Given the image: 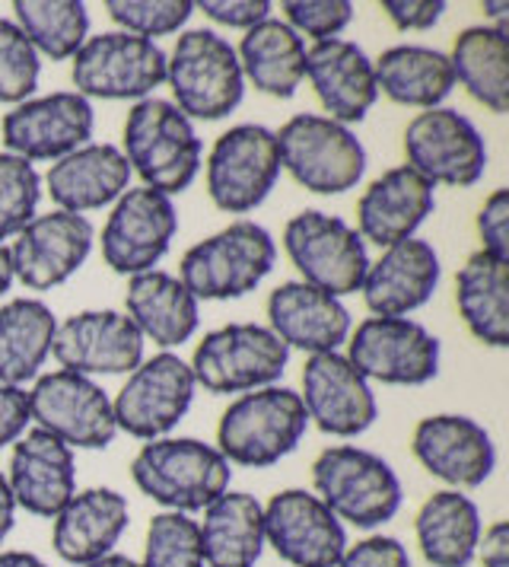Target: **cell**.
Instances as JSON below:
<instances>
[{"instance_id":"4dcf8cb0","label":"cell","mask_w":509,"mask_h":567,"mask_svg":"<svg viewBox=\"0 0 509 567\" xmlns=\"http://www.w3.org/2000/svg\"><path fill=\"white\" fill-rule=\"evenodd\" d=\"M481 511L465 491H433L414 516V536L433 567H468L481 539Z\"/></svg>"},{"instance_id":"ba28073f","label":"cell","mask_w":509,"mask_h":567,"mask_svg":"<svg viewBox=\"0 0 509 567\" xmlns=\"http://www.w3.org/2000/svg\"><path fill=\"white\" fill-rule=\"evenodd\" d=\"M290 361V348L268 326L229 322L198 341L191 354L195 383L214 395L274 386Z\"/></svg>"},{"instance_id":"7bdbcfd3","label":"cell","mask_w":509,"mask_h":567,"mask_svg":"<svg viewBox=\"0 0 509 567\" xmlns=\"http://www.w3.org/2000/svg\"><path fill=\"white\" fill-rule=\"evenodd\" d=\"M354 20L351 0H287L283 23L297 35H309L312 42L337 39Z\"/></svg>"},{"instance_id":"f907efd6","label":"cell","mask_w":509,"mask_h":567,"mask_svg":"<svg viewBox=\"0 0 509 567\" xmlns=\"http://www.w3.org/2000/svg\"><path fill=\"white\" fill-rule=\"evenodd\" d=\"M17 523V501H13V491L7 485V475L0 472V542L10 536Z\"/></svg>"},{"instance_id":"e575fe53","label":"cell","mask_w":509,"mask_h":567,"mask_svg":"<svg viewBox=\"0 0 509 567\" xmlns=\"http://www.w3.org/2000/svg\"><path fill=\"white\" fill-rule=\"evenodd\" d=\"M376 90L392 103L414 109H439L453 93L456 78L449 54L427 45H392L373 61Z\"/></svg>"},{"instance_id":"db71d44e","label":"cell","mask_w":509,"mask_h":567,"mask_svg":"<svg viewBox=\"0 0 509 567\" xmlns=\"http://www.w3.org/2000/svg\"><path fill=\"white\" fill-rule=\"evenodd\" d=\"M80 567H141L134 558H127V555H105L100 561H90V565H80Z\"/></svg>"},{"instance_id":"e0dca14e","label":"cell","mask_w":509,"mask_h":567,"mask_svg":"<svg viewBox=\"0 0 509 567\" xmlns=\"http://www.w3.org/2000/svg\"><path fill=\"white\" fill-rule=\"evenodd\" d=\"M93 128H96V112L90 100H83L76 90H61L13 105L0 122V137L7 154L23 156L29 163L32 159L58 163L61 156L90 144Z\"/></svg>"},{"instance_id":"f5cc1de1","label":"cell","mask_w":509,"mask_h":567,"mask_svg":"<svg viewBox=\"0 0 509 567\" xmlns=\"http://www.w3.org/2000/svg\"><path fill=\"white\" fill-rule=\"evenodd\" d=\"M17 281L13 278V261H10V249L7 246H0V297L10 290V284Z\"/></svg>"},{"instance_id":"681fc988","label":"cell","mask_w":509,"mask_h":567,"mask_svg":"<svg viewBox=\"0 0 509 567\" xmlns=\"http://www.w3.org/2000/svg\"><path fill=\"white\" fill-rule=\"evenodd\" d=\"M475 558H481V567H509V523L507 519H494L487 529H481L478 551Z\"/></svg>"},{"instance_id":"5bb4252c","label":"cell","mask_w":509,"mask_h":567,"mask_svg":"<svg viewBox=\"0 0 509 567\" xmlns=\"http://www.w3.org/2000/svg\"><path fill=\"white\" fill-rule=\"evenodd\" d=\"M280 156L274 131L236 125L224 131L207 156V195L227 214H249L278 185Z\"/></svg>"},{"instance_id":"7dc6e473","label":"cell","mask_w":509,"mask_h":567,"mask_svg":"<svg viewBox=\"0 0 509 567\" xmlns=\"http://www.w3.org/2000/svg\"><path fill=\"white\" fill-rule=\"evenodd\" d=\"M380 10L402 32H407V29L424 32V29H433L443 20L446 3L443 0H382Z\"/></svg>"},{"instance_id":"f1b7e54d","label":"cell","mask_w":509,"mask_h":567,"mask_svg":"<svg viewBox=\"0 0 509 567\" xmlns=\"http://www.w3.org/2000/svg\"><path fill=\"white\" fill-rule=\"evenodd\" d=\"M51 202L58 210L83 214L118 202L131 185V166L115 144H83L74 154L51 163L49 176Z\"/></svg>"},{"instance_id":"603a6c76","label":"cell","mask_w":509,"mask_h":567,"mask_svg":"<svg viewBox=\"0 0 509 567\" xmlns=\"http://www.w3.org/2000/svg\"><path fill=\"white\" fill-rule=\"evenodd\" d=\"M268 329L287 344L312 354H331L351 336V312L325 290L305 281H283L268 297Z\"/></svg>"},{"instance_id":"5b68a950","label":"cell","mask_w":509,"mask_h":567,"mask_svg":"<svg viewBox=\"0 0 509 567\" xmlns=\"http://www.w3.org/2000/svg\"><path fill=\"white\" fill-rule=\"evenodd\" d=\"M312 494L337 519L376 529L402 511V478L382 456L363 446H329L312 463Z\"/></svg>"},{"instance_id":"52a82bcc","label":"cell","mask_w":509,"mask_h":567,"mask_svg":"<svg viewBox=\"0 0 509 567\" xmlns=\"http://www.w3.org/2000/svg\"><path fill=\"white\" fill-rule=\"evenodd\" d=\"M280 169H287L305 192L315 195H344L356 188L366 173V151L347 125L329 115L303 112L293 115L280 131Z\"/></svg>"},{"instance_id":"f546056e","label":"cell","mask_w":509,"mask_h":567,"mask_svg":"<svg viewBox=\"0 0 509 567\" xmlns=\"http://www.w3.org/2000/svg\"><path fill=\"white\" fill-rule=\"evenodd\" d=\"M125 316L134 329L159 348H181L198 332L201 310L191 290L169 271H144L127 281Z\"/></svg>"},{"instance_id":"8992f818","label":"cell","mask_w":509,"mask_h":567,"mask_svg":"<svg viewBox=\"0 0 509 567\" xmlns=\"http://www.w3.org/2000/svg\"><path fill=\"white\" fill-rule=\"evenodd\" d=\"M166 83L176 109L198 122H220L246 96V78L236 49L214 29L181 32L173 54H166Z\"/></svg>"},{"instance_id":"484cf974","label":"cell","mask_w":509,"mask_h":567,"mask_svg":"<svg viewBox=\"0 0 509 567\" xmlns=\"http://www.w3.org/2000/svg\"><path fill=\"white\" fill-rule=\"evenodd\" d=\"M305 78L329 118L341 125L363 122L380 100L373 61L351 39H329L305 49Z\"/></svg>"},{"instance_id":"277c9868","label":"cell","mask_w":509,"mask_h":567,"mask_svg":"<svg viewBox=\"0 0 509 567\" xmlns=\"http://www.w3.org/2000/svg\"><path fill=\"white\" fill-rule=\"evenodd\" d=\"M278 261L274 236L254 220H232L195 243L178 265V281L195 300H239L271 275Z\"/></svg>"},{"instance_id":"ac0fdd59","label":"cell","mask_w":509,"mask_h":567,"mask_svg":"<svg viewBox=\"0 0 509 567\" xmlns=\"http://www.w3.org/2000/svg\"><path fill=\"white\" fill-rule=\"evenodd\" d=\"M96 230L83 214L51 210L35 214L13 236L10 261L13 278L29 290H54L67 284L90 258Z\"/></svg>"},{"instance_id":"60d3db41","label":"cell","mask_w":509,"mask_h":567,"mask_svg":"<svg viewBox=\"0 0 509 567\" xmlns=\"http://www.w3.org/2000/svg\"><path fill=\"white\" fill-rule=\"evenodd\" d=\"M42 74L39 52L25 39L20 27L7 17H0V103H25Z\"/></svg>"},{"instance_id":"7402d4cb","label":"cell","mask_w":509,"mask_h":567,"mask_svg":"<svg viewBox=\"0 0 509 567\" xmlns=\"http://www.w3.org/2000/svg\"><path fill=\"white\" fill-rule=\"evenodd\" d=\"M303 409L331 437H360L376 424V395L344 354H312L303 367Z\"/></svg>"},{"instance_id":"4fadbf2b","label":"cell","mask_w":509,"mask_h":567,"mask_svg":"<svg viewBox=\"0 0 509 567\" xmlns=\"http://www.w3.org/2000/svg\"><path fill=\"white\" fill-rule=\"evenodd\" d=\"M405 159L407 169L430 185L468 188L487 173V144L468 115L439 105L407 122Z\"/></svg>"},{"instance_id":"816d5d0a","label":"cell","mask_w":509,"mask_h":567,"mask_svg":"<svg viewBox=\"0 0 509 567\" xmlns=\"http://www.w3.org/2000/svg\"><path fill=\"white\" fill-rule=\"evenodd\" d=\"M0 567H49L32 551H0Z\"/></svg>"},{"instance_id":"d6a6232c","label":"cell","mask_w":509,"mask_h":567,"mask_svg":"<svg viewBox=\"0 0 509 567\" xmlns=\"http://www.w3.org/2000/svg\"><path fill=\"white\" fill-rule=\"evenodd\" d=\"M456 303L468 332L487 348L509 344V261L475 252L458 268Z\"/></svg>"},{"instance_id":"30bf717a","label":"cell","mask_w":509,"mask_h":567,"mask_svg":"<svg viewBox=\"0 0 509 567\" xmlns=\"http://www.w3.org/2000/svg\"><path fill=\"white\" fill-rule=\"evenodd\" d=\"M344 358L363 380L424 386L439 373V338L407 316H370L347 336Z\"/></svg>"},{"instance_id":"bcb514c9","label":"cell","mask_w":509,"mask_h":567,"mask_svg":"<svg viewBox=\"0 0 509 567\" xmlns=\"http://www.w3.org/2000/svg\"><path fill=\"white\" fill-rule=\"evenodd\" d=\"M195 10H201L207 20L229 29H252L271 17L268 0H201L195 3Z\"/></svg>"},{"instance_id":"8d00e7d4","label":"cell","mask_w":509,"mask_h":567,"mask_svg":"<svg viewBox=\"0 0 509 567\" xmlns=\"http://www.w3.org/2000/svg\"><path fill=\"white\" fill-rule=\"evenodd\" d=\"M54 332V312L35 297H20L0 307V383L23 386L35 380L49 361Z\"/></svg>"},{"instance_id":"ee69618b","label":"cell","mask_w":509,"mask_h":567,"mask_svg":"<svg viewBox=\"0 0 509 567\" xmlns=\"http://www.w3.org/2000/svg\"><path fill=\"white\" fill-rule=\"evenodd\" d=\"M478 236L481 252L509 261V188H497L487 195L478 210Z\"/></svg>"},{"instance_id":"2e32d148","label":"cell","mask_w":509,"mask_h":567,"mask_svg":"<svg viewBox=\"0 0 509 567\" xmlns=\"http://www.w3.org/2000/svg\"><path fill=\"white\" fill-rule=\"evenodd\" d=\"M178 233V214L169 195L153 188H127L102 227V258L115 275L153 271Z\"/></svg>"},{"instance_id":"c3c4849f","label":"cell","mask_w":509,"mask_h":567,"mask_svg":"<svg viewBox=\"0 0 509 567\" xmlns=\"http://www.w3.org/2000/svg\"><path fill=\"white\" fill-rule=\"evenodd\" d=\"M29 399L20 386L0 383V450L17 443L29 427Z\"/></svg>"},{"instance_id":"ffe728a7","label":"cell","mask_w":509,"mask_h":567,"mask_svg":"<svg viewBox=\"0 0 509 567\" xmlns=\"http://www.w3.org/2000/svg\"><path fill=\"white\" fill-rule=\"evenodd\" d=\"M51 354L80 377H122L144 361V336L125 312L83 310L58 322Z\"/></svg>"},{"instance_id":"7c38bea8","label":"cell","mask_w":509,"mask_h":567,"mask_svg":"<svg viewBox=\"0 0 509 567\" xmlns=\"http://www.w3.org/2000/svg\"><path fill=\"white\" fill-rule=\"evenodd\" d=\"M25 399L35 427L67 443L71 450H105L118 434L112 399L90 377L51 370L35 380Z\"/></svg>"},{"instance_id":"83f0119b","label":"cell","mask_w":509,"mask_h":567,"mask_svg":"<svg viewBox=\"0 0 509 567\" xmlns=\"http://www.w3.org/2000/svg\"><path fill=\"white\" fill-rule=\"evenodd\" d=\"M127 523H131V511L125 494L112 488L76 491L54 516L51 545L61 561L76 567L90 565L115 551Z\"/></svg>"},{"instance_id":"d4e9b609","label":"cell","mask_w":509,"mask_h":567,"mask_svg":"<svg viewBox=\"0 0 509 567\" xmlns=\"http://www.w3.org/2000/svg\"><path fill=\"white\" fill-rule=\"evenodd\" d=\"M7 485L13 491L17 507H23L25 514L54 519L76 494L74 450L39 427L25 431L13 443Z\"/></svg>"},{"instance_id":"cb8c5ba5","label":"cell","mask_w":509,"mask_h":567,"mask_svg":"<svg viewBox=\"0 0 509 567\" xmlns=\"http://www.w3.org/2000/svg\"><path fill=\"white\" fill-rule=\"evenodd\" d=\"M443 265L427 239H405L370 261L360 284L363 303L373 316H407L430 303L439 287Z\"/></svg>"},{"instance_id":"f35d334b","label":"cell","mask_w":509,"mask_h":567,"mask_svg":"<svg viewBox=\"0 0 509 567\" xmlns=\"http://www.w3.org/2000/svg\"><path fill=\"white\" fill-rule=\"evenodd\" d=\"M141 567H204L201 526L176 511H163L147 526V545Z\"/></svg>"},{"instance_id":"1f68e13d","label":"cell","mask_w":509,"mask_h":567,"mask_svg":"<svg viewBox=\"0 0 509 567\" xmlns=\"http://www.w3.org/2000/svg\"><path fill=\"white\" fill-rule=\"evenodd\" d=\"M239 68L242 78L252 83L258 93L290 100L297 96L300 83L305 80V42L283 20H261L258 27L246 29L239 49Z\"/></svg>"},{"instance_id":"9a60e30c","label":"cell","mask_w":509,"mask_h":567,"mask_svg":"<svg viewBox=\"0 0 509 567\" xmlns=\"http://www.w3.org/2000/svg\"><path fill=\"white\" fill-rule=\"evenodd\" d=\"M195 386L191 367L178 354L163 351L150 361H141L112 399L118 431L137 440L166 437L191 409Z\"/></svg>"},{"instance_id":"7a4b0ae2","label":"cell","mask_w":509,"mask_h":567,"mask_svg":"<svg viewBox=\"0 0 509 567\" xmlns=\"http://www.w3.org/2000/svg\"><path fill=\"white\" fill-rule=\"evenodd\" d=\"M131 478L166 511L195 514L229 491L232 468L224 453L195 437L147 440L131 460Z\"/></svg>"},{"instance_id":"6da1fadb","label":"cell","mask_w":509,"mask_h":567,"mask_svg":"<svg viewBox=\"0 0 509 567\" xmlns=\"http://www.w3.org/2000/svg\"><path fill=\"white\" fill-rule=\"evenodd\" d=\"M125 159L131 173L144 179V188L159 195H178L198 179L204 144L188 115L176 103L147 96L127 112Z\"/></svg>"},{"instance_id":"74e56055","label":"cell","mask_w":509,"mask_h":567,"mask_svg":"<svg viewBox=\"0 0 509 567\" xmlns=\"http://www.w3.org/2000/svg\"><path fill=\"white\" fill-rule=\"evenodd\" d=\"M13 23L51 61L74 58L90 39V13L80 0H17Z\"/></svg>"},{"instance_id":"b9f144b4","label":"cell","mask_w":509,"mask_h":567,"mask_svg":"<svg viewBox=\"0 0 509 567\" xmlns=\"http://www.w3.org/2000/svg\"><path fill=\"white\" fill-rule=\"evenodd\" d=\"M108 17L122 27V32L156 39L178 32L191 20L195 3L191 0H105Z\"/></svg>"},{"instance_id":"3957f363","label":"cell","mask_w":509,"mask_h":567,"mask_svg":"<svg viewBox=\"0 0 509 567\" xmlns=\"http://www.w3.org/2000/svg\"><path fill=\"white\" fill-rule=\"evenodd\" d=\"M309 414L300 392L264 386L232 399L217 424V450L229 465L268 468L290 456L305 437Z\"/></svg>"},{"instance_id":"4316f807","label":"cell","mask_w":509,"mask_h":567,"mask_svg":"<svg viewBox=\"0 0 509 567\" xmlns=\"http://www.w3.org/2000/svg\"><path fill=\"white\" fill-rule=\"evenodd\" d=\"M436 207V195L427 179L414 169L395 166L373 179L356 202V233L380 249L411 239Z\"/></svg>"},{"instance_id":"ab89813d","label":"cell","mask_w":509,"mask_h":567,"mask_svg":"<svg viewBox=\"0 0 509 567\" xmlns=\"http://www.w3.org/2000/svg\"><path fill=\"white\" fill-rule=\"evenodd\" d=\"M42 202V179L35 166L17 154H0V246L35 217Z\"/></svg>"},{"instance_id":"d6986e66","label":"cell","mask_w":509,"mask_h":567,"mask_svg":"<svg viewBox=\"0 0 509 567\" xmlns=\"http://www.w3.org/2000/svg\"><path fill=\"white\" fill-rule=\"evenodd\" d=\"M264 545L287 565L334 567L347 548L344 523L303 488L278 491L264 507Z\"/></svg>"},{"instance_id":"d590c367","label":"cell","mask_w":509,"mask_h":567,"mask_svg":"<svg viewBox=\"0 0 509 567\" xmlns=\"http://www.w3.org/2000/svg\"><path fill=\"white\" fill-rule=\"evenodd\" d=\"M453 78L484 109L503 115L509 109V29L468 27L461 29L449 52Z\"/></svg>"},{"instance_id":"f6af8a7d","label":"cell","mask_w":509,"mask_h":567,"mask_svg":"<svg viewBox=\"0 0 509 567\" xmlns=\"http://www.w3.org/2000/svg\"><path fill=\"white\" fill-rule=\"evenodd\" d=\"M334 567H411V555L392 536H366L351 548H344L341 561Z\"/></svg>"},{"instance_id":"836d02e7","label":"cell","mask_w":509,"mask_h":567,"mask_svg":"<svg viewBox=\"0 0 509 567\" xmlns=\"http://www.w3.org/2000/svg\"><path fill=\"white\" fill-rule=\"evenodd\" d=\"M204 567H254L264 551V511L246 491H224L204 507Z\"/></svg>"},{"instance_id":"44dd1931","label":"cell","mask_w":509,"mask_h":567,"mask_svg":"<svg viewBox=\"0 0 509 567\" xmlns=\"http://www.w3.org/2000/svg\"><path fill=\"white\" fill-rule=\"evenodd\" d=\"M414 460L453 491L481 488L497 465L487 427L468 414H430L411 434Z\"/></svg>"},{"instance_id":"9c48e42d","label":"cell","mask_w":509,"mask_h":567,"mask_svg":"<svg viewBox=\"0 0 509 567\" xmlns=\"http://www.w3.org/2000/svg\"><path fill=\"white\" fill-rule=\"evenodd\" d=\"M283 252L300 271V281L337 300L356 293L370 268L363 236L325 210H300L290 217L283 227Z\"/></svg>"},{"instance_id":"8fae6325","label":"cell","mask_w":509,"mask_h":567,"mask_svg":"<svg viewBox=\"0 0 509 567\" xmlns=\"http://www.w3.org/2000/svg\"><path fill=\"white\" fill-rule=\"evenodd\" d=\"M76 93L83 100H147L166 83V52L131 32H102L74 54Z\"/></svg>"}]
</instances>
